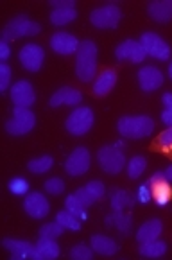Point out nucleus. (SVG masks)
Returning a JSON list of instances; mask_svg holds the SVG:
<instances>
[{
    "mask_svg": "<svg viewBox=\"0 0 172 260\" xmlns=\"http://www.w3.org/2000/svg\"><path fill=\"white\" fill-rule=\"evenodd\" d=\"M76 74L81 83H90L97 77V45L92 40L81 42L76 52Z\"/></svg>",
    "mask_w": 172,
    "mask_h": 260,
    "instance_id": "nucleus-1",
    "label": "nucleus"
},
{
    "mask_svg": "<svg viewBox=\"0 0 172 260\" xmlns=\"http://www.w3.org/2000/svg\"><path fill=\"white\" fill-rule=\"evenodd\" d=\"M117 129L124 138L129 140H140L154 131V120L149 115H124L117 122Z\"/></svg>",
    "mask_w": 172,
    "mask_h": 260,
    "instance_id": "nucleus-2",
    "label": "nucleus"
},
{
    "mask_svg": "<svg viewBox=\"0 0 172 260\" xmlns=\"http://www.w3.org/2000/svg\"><path fill=\"white\" fill-rule=\"evenodd\" d=\"M97 161H99V167L102 169L106 174L115 176V174H120L122 169L126 167V154H124V142L119 140L110 146H104L97 153Z\"/></svg>",
    "mask_w": 172,
    "mask_h": 260,
    "instance_id": "nucleus-3",
    "label": "nucleus"
},
{
    "mask_svg": "<svg viewBox=\"0 0 172 260\" xmlns=\"http://www.w3.org/2000/svg\"><path fill=\"white\" fill-rule=\"evenodd\" d=\"M40 31H42V25L38 22L20 15L8 22V25L2 31V40L13 42V40H20V38H31V36L40 35Z\"/></svg>",
    "mask_w": 172,
    "mask_h": 260,
    "instance_id": "nucleus-4",
    "label": "nucleus"
},
{
    "mask_svg": "<svg viewBox=\"0 0 172 260\" xmlns=\"http://www.w3.org/2000/svg\"><path fill=\"white\" fill-rule=\"evenodd\" d=\"M93 122H95V115L92 108L76 106L72 113L66 117L65 127L72 137H84L93 127Z\"/></svg>",
    "mask_w": 172,
    "mask_h": 260,
    "instance_id": "nucleus-5",
    "label": "nucleus"
},
{
    "mask_svg": "<svg viewBox=\"0 0 172 260\" xmlns=\"http://www.w3.org/2000/svg\"><path fill=\"white\" fill-rule=\"evenodd\" d=\"M36 126V115L31 108H13L11 119L6 122V131L11 137H23L31 133Z\"/></svg>",
    "mask_w": 172,
    "mask_h": 260,
    "instance_id": "nucleus-6",
    "label": "nucleus"
},
{
    "mask_svg": "<svg viewBox=\"0 0 172 260\" xmlns=\"http://www.w3.org/2000/svg\"><path fill=\"white\" fill-rule=\"evenodd\" d=\"M122 20V9L117 4H106L100 6V8H95L92 13H90V22H92L93 27L97 29H117Z\"/></svg>",
    "mask_w": 172,
    "mask_h": 260,
    "instance_id": "nucleus-7",
    "label": "nucleus"
},
{
    "mask_svg": "<svg viewBox=\"0 0 172 260\" xmlns=\"http://www.w3.org/2000/svg\"><path fill=\"white\" fill-rule=\"evenodd\" d=\"M140 43H142V47H144V50H146L147 56L154 57L158 61H167V59H170V45H168L160 35H156V32H153V31L144 32L140 38Z\"/></svg>",
    "mask_w": 172,
    "mask_h": 260,
    "instance_id": "nucleus-8",
    "label": "nucleus"
},
{
    "mask_svg": "<svg viewBox=\"0 0 172 260\" xmlns=\"http://www.w3.org/2000/svg\"><path fill=\"white\" fill-rule=\"evenodd\" d=\"M90 165H92V154L86 147L79 146L65 160V172L68 176H83L90 171Z\"/></svg>",
    "mask_w": 172,
    "mask_h": 260,
    "instance_id": "nucleus-9",
    "label": "nucleus"
},
{
    "mask_svg": "<svg viewBox=\"0 0 172 260\" xmlns=\"http://www.w3.org/2000/svg\"><path fill=\"white\" fill-rule=\"evenodd\" d=\"M20 65L29 72H38L42 70L43 61H45V50L38 43H25L18 52Z\"/></svg>",
    "mask_w": 172,
    "mask_h": 260,
    "instance_id": "nucleus-10",
    "label": "nucleus"
},
{
    "mask_svg": "<svg viewBox=\"0 0 172 260\" xmlns=\"http://www.w3.org/2000/svg\"><path fill=\"white\" fill-rule=\"evenodd\" d=\"M9 97H11V103L15 108H31L36 103L35 86L27 79H20L11 84Z\"/></svg>",
    "mask_w": 172,
    "mask_h": 260,
    "instance_id": "nucleus-11",
    "label": "nucleus"
},
{
    "mask_svg": "<svg viewBox=\"0 0 172 260\" xmlns=\"http://www.w3.org/2000/svg\"><path fill=\"white\" fill-rule=\"evenodd\" d=\"M149 187L153 192V201H156L158 207H165L172 199V183L165 178L163 172H154L149 178Z\"/></svg>",
    "mask_w": 172,
    "mask_h": 260,
    "instance_id": "nucleus-12",
    "label": "nucleus"
},
{
    "mask_svg": "<svg viewBox=\"0 0 172 260\" xmlns=\"http://www.w3.org/2000/svg\"><path fill=\"white\" fill-rule=\"evenodd\" d=\"M115 57L124 63H142L147 57V54L142 47L140 40H124L115 49Z\"/></svg>",
    "mask_w": 172,
    "mask_h": 260,
    "instance_id": "nucleus-13",
    "label": "nucleus"
},
{
    "mask_svg": "<svg viewBox=\"0 0 172 260\" xmlns=\"http://www.w3.org/2000/svg\"><path fill=\"white\" fill-rule=\"evenodd\" d=\"M23 210L29 217L32 219H43L49 215L50 203L49 199L42 192H29L23 199Z\"/></svg>",
    "mask_w": 172,
    "mask_h": 260,
    "instance_id": "nucleus-14",
    "label": "nucleus"
},
{
    "mask_svg": "<svg viewBox=\"0 0 172 260\" xmlns=\"http://www.w3.org/2000/svg\"><path fill=\"white\" fill-rule=\"evenodd\" d=\"M136 77H138V86H140L142 92H146V93H151V92H154V90H158L165 81L163 72L153 65L142 67V69L138 70Z\"/></svg>",
    "mask_w": 172,
    "mask_h": 260,
    "instance_id": "nucleus-15",
    "label": "nucleus"
},
{
    "mask_svg": "<svg viewBox=\"0 0 172 260\" xmlns=\"http://www.w3.org/2000/svg\"><path fill=\"white\" fill-rule=\"evenodd\" d=\"M49 45L56 54H61V56H72V54L77 52L81 42L74 35H70V32L59 31V32H54V35L50 36Z\"/></svg>",
    "mask_w": 172,
    "mask_h": 260,
    "instance_id": "nucleus-16",
    "label": "nucleus"
},
{
    "mask_svg": "<svg viewBox=\"0 0 172 260\" xmlns=\"http://www.w3.org/2000/svg\"><path fill=\"white\" fill-rule=\"evenodd\" d=\"M74 194L77 196V199H79L84 207L88 208V207H92V205H95L99 199L104 198V194H106V187H104L102 181L92 180L86 185H83L81 188H77Z\"/></svg>",
    "mask_w": 172,
    "mask_h": 260,
    "instance_id": "nucleus-17",
    "label": "nucleus"
},
{
    "mask_svg": "<svg viewBox=\"0 0 172 260\" xmlns=\"http://www.w3.org/2000/svg\"><path fill=\"white\" fill-rule=\"evenodd\" d=\"M2 246L8 249L13 260H22V258L36 260V244H32V242L22 241V239H4Z\"/></svg>",
    "mask_w": 172,
    "mask_h": 260,
    "instance_id": "nucleus-18",
    "label": "nucleus"
},
{
    "mask_svg": "<svg viewBox=\"0 0 172 260\" xmlns=\"http://www.w3.org/2000/svg\"><path fill=\"white\" fill-rule=\"evenodd\" d=\"M83 103V93L77 88L72 86H63L57 92L52 93L49 104L50 108H57V106H79Z\"/></svg>",
    "mask_w": 172,
    "mask_h": 260,
    "instance_id": "nucleus-19",
    "label": "nucleus"
},
{
    "mask_svg": "<svg viewBox=\"0 0 172 260\" xmlns=\"http://www.w3.org/2000/svg\"><path fill=\"white\" fill-rule=\"evenodd\" d=\"M147 15L158 23H167L172 20V0H153L147 4Z\"/></svg>",
    "mask_w": 172,
    "mask_h": 260,
    "instance_id": "nucleus-20",
    "label": "nucleus"
},
{
    "mask_svg": "<svg viewBox=\"0 0 172 260\" xmlns=\"http://www.w3.org/2000/svg\"><path fill=\"white\" fill-rule=\"evenodd\" d=\"M115 84H117V72L111 69H106L100 74H97V77L93 79L92 90L97 97H104L115 88Z\"/></svg>",
    "mask_w": 172,
    "mask_h": 260,
    "instance_id": "nucleus-21",
    "label": "nucleus"
},
{
    "mask_svg": "<svg viewBox=\"0 0 172 260\" xmlns=\"http://www.w3.org/2000/svg\"><path fill=\"white\" fill-rule=\"evenodd\" d=\"M161 232H163V222H161L160 219H149V221H146L140 228L136 230L138 244H142V242H149V241H156V239H160Z\"/></svg>",
    "mask_w": 172,
    "mask_h": 260,
    "instance_id": "nucleus-22",
    "label": "nucleus"
},
{
    "mask_svg": "<svg viewBox=\"0 0 172 260\" xmlns=\"http://www.w3.org/2000/svg\"><path fill=\"white\" fill-rule=\"evenodd\" d=\"M90 246H92V249L97 253V255H102V256H113L115 253L119 251V244H117L111 237L102 235V234L92 235Z\"/></svg>",
    "mask_w": 172,
    "mask_h": 260,
    "instance_id": "nucleus-23",
    "label": "nucleus"
},
{
    "mask_svg": "<svg viewBox=\"0 0 172 260\" xmlns=\"http://www.w3.org/2000/svg\"><path fill=\"white\" fill-rule=\"evenodd\" d=\"M61 255V248L56 239H38L36 242V260H54Z\"/></svg>",
    "mask_w": 172,
    "mask_h": 260,
    "instance_id": "nucleus-24",
    "label": "nucleus"
},
{
    "mask_svg": "<svg viewBox=\"0 0 172 260\" xmlns=\"http://www.w3.org/2000/svg\"><path fill=\"white\" fill-rule=\"evenodd\" d=\"M50 23L56 27H63V25H68L72 23L74 20L77 18V9L76 4L72 6H61V8H52L50 11Z\"/></svg>",
    "mask_w": 172,
    "mask_h": 260,
    "instance_id": "nucleus-25",
    "label": "nucleus"
},
{
    "mask_svg": "<svg viewBox=\"0 0 172 260\" xmlns=\"http://www.w3.org/2000/svg\"><path fill=\"white\" fill-rule=\"evenodd\" d=\"M104 224L108 228H117L120 232V235H129L131 228H133V221H131V217L124 210H113V214H110L104 219Z\"/></svg>",
    "mask_w": 172,
    "mask_h": 260,
    "instance_id": "nucleus-26",
    "label": "nucleus"
},
{
    "mask_svg": "<svg viewBox=\"0 0 172 260\" xmlns=\"http://www.w3.org/2000/svg\"><path fill=\"white\" fill-rule=\"evenodd\" d=\"M134 201H136V194H131V192H127V190H120V188L113 190L110 196L111 208L119 212L126 210V208H131L134 205Z\"/></svg>",
    "mask_w": 172,
    "mask_h": 260,
    "instance_id": "nucleus-27",
    "label": "nucleus"
},
{
    "mask_svg": "<svg viewBox=\"0 0 172 260\" xmlns=\"http://www.w3.org/2000/svg\"><path fill=\"white\" fill-rule=\"evenodd\" d=\"M138 253H140L142 256H147V258H160V256H163L165 253H167V242L160 241V239L149 241V242H142V244L138 246Z\"/></svg>",
    "mask_w": 172,
    "mask_h": 260,
    "instance_id": "nucleus-28",
    "label": "nucleus"
},
{
    "mask_svg": "<svg viewBox=\"0 0 172 260\" xmlns=\"http://www.w3.org/2000/svg\"><path fill=\"white\" fill-rule=\"evenodd\" d=\"M54 167V158L50 154H43V156H36L32 160H29L27 169L32 172V174H45L50 169Z\"/></svg>",
    "mask_w": 172,
    "mask_h": 260,
    "instance_id": "nucleus-29",
    "label": "nucleus"
},
{
    "mask_svg": "<svg viewBox=\"0 0 172 260\" xmlns=\"http://www.w3.org/2000/svg\"><path fill=\"white\" fill-rule=\"evenodd\" d=\"M146 169H147V158L140 156V154L133 156L126 164V172H127V176H129L131 180H138V178L144 174V171H146Z\"/></svg>",
    "mask_w": 172,
    "mask_h": 260,
    "instance_id": "nucleus-30",
    "label": "nucleus"
},
{
    "mask_svg": "<svg viewBox=\"0 0 172 260\" xmlns=\"http://www.w3.org/2000/svg\"><path fill=\"white\" fill-rule=\"evenodd\" d=\"M56 221L59 222V224H61L65 230H70V232H79L81 222H83L79 217H77V215H74L72 212H68L66 208H65V210H61V212H57Z\"/></svg>",
    "mask_w": 172,
    "mask_h": 260,
    "instance_id": "nucleus-31",
    "label": "nucleus"
},
{
    "mask_svg": "<svg viewBox=\"0 0 172 260\" xmlns=\"http://www.w3.org/2000/svg\"><path fill=\"white\" fill-rule=\"evenodd\" d=\"M65 208L68 212H72L74 215H77L81 221H86V219H88V212H86V207H84L79 199H77L76 194H68V196H66Z\"/></svg>",
    "mask_w": 172,
    "mask_h": 260,
    "instance_id": "nucleus-32",
    "label": "nucleus"
},
{
    "mask_svg": "<svg viewBox=\"0 0 172 260\" xmlns=\"http://www.w3.org/2000/svg\"><path fill=\"white\" fill-rule=\"evenodd\" d=\"M38 232H40V237H42V239H56V241H57V239L63 235L65 228H63V226L59 224L57 221H54V222H45V224H43Z\"/></svg>",
    "mask_w": 172,
    "mask_h": 260,
    "instance_id": "nucleus-33",
    "label": "nucleus"
},
{
    "mask_svg": "<svg viewBox=\"0 0 172 260\" xmlns=\"http://www.w3.org/2000/svg\"><path fill=\"white\" fill-rule=\"evenodd\" d=\"M93 249H92V246H86L84 242H79L77 246H74L72 249H70V258H74V260H92V256H93Z\"/></svg>",
    "mask_w": 172,
    "mask_h": 260,
    "instance_id": "nucleus-34",
    "label": "nucleus"
},
{
    "mask_svg": "<svg viewBox=\"0 0 172 260\" xmlns=\"http://www.w3.org/2000/svg\"><path fill=\"white\" fill-rule=\"evenodd\" d=\"M9 192L15 196H27L29 194V188H31V185H29V181L25 180V178H13V180H9V185H8Z\"/></svg>",
    "mask_w": 172,
    "mask_h": 260,
    "instance_id": "nucleus-35",
    "label": "nucleus"
},
{
    "mask_svg": "<svg viewBox=\"0 0 172 260\" xmlns=\"http://www.w3.org/2000/svg\"><path fill=\"white\" fill-rule=\"evenodd\" d=\"M161 104H163V110H161V122L165 126H172V92H165L161 95Z\"/></svg>",
    "mask_w": 172,
    "mask_h": 260,
    "instance_id": "nucleus-36",
    "label": "nucleus"
},
{
    "mask_svg": "<svg viewBox=\"0 0 172 260\" xmlns=\"http://www.w3.org/2000/svg\"><path fill=\"white\" fill-rule=\"evenodd\" d=\"M156 147L163 153L172 154V126H168L165 131H161L156 138Z\"/></svg>",
    "mask_w": 172,
    "mask_h": 260,
    "instance_id": "nucleus-37",
    "label": "nucleus"
},
{
    "mask_svg": "<svg viewBox=\"0 0 172 260\" xmlns=\"http://www.w3.org/2000/svg\"><path fill=\"white\" fill-rule=\"evenodd\" d=\"M11 88V67L0 63V93H6Z\"/></svg>",
    "mask_w": 172,
    "mask_h": 260,
    "instance_id": "nucleus-38",
    "label": "nucleus"
},
{
    "mask_svg": "<svg viewBox=\"0 0 172 260\" xmlns=\"http://www.w3.org/2000/svg\"><path fill=\"white\" fill-rule=\"evenodd\" d=\"M45 192L50 196H59L65 192V181L61 178H49L45 181Z\"/></svg>",
    "mask_w": 172,
    "mask_h": 260,
    "instance_id": "nucleus-39",
    "label": "nucleus"
},
{
    "mask_svg": "<svg viewBox=\"0 0 172 260\" xmlns=\"http://www.w3.org/2000/svg\"><path fill=\"white\" fill-rule=\"evenodd\" d=\"M136 201L142 205H149L153 201V192H151L149 183H144L136 188Z\"/></svg>",
    "mask_w": 172,
    "mask_h": 260,
    "instance_id": "nucleus-40",
    "label": "nucleus"
},
{
    "mask_svg": "<svg viewBox=\"0 0 172 260\" xmlns=\"http://www.w3.org/2000/svg\"><path fill=\"white\" fill-rule=\"evenodd\" d=\"M11 56V47H9V42L6 40H0V61L6 63Z\"/></svg>",
    "mask_w": 172,
    "mask_h": 260,
    "instance_id": "nucleus-41",
    "label": "nucleus"
},
{
    "mask_svg": "<svg viewBox=\"0 0 172 260\" xmlns=\"http://www.w3.org/2000/svg\"><path fill=\"white\" fill-rule=\"evenodd\" d=\"M74 0H50L52 8H61V6H72Z\"/></svg>",
    "mask_w": 172,
    "mask_h": 260,
    "instance_id": "nucleus-42",
    "label": "nucleus"
},
{
    "mask_svg": "<svg viewBox=\"0 0 172 260\" xmlns=\"http://www.w3.org/2000/svg\"><path fill=\"white\" fill-rule=\"evenodd\" d=\"M163 174H165V178H167V180H168V181H170V183H172V164L168 165L167 169H165V171H163Z\"/></svg>",
    "mask_w": 172,
    "mask_h": 260,
    "instance_id": "nucleus-43",
    "label": "nucleus"
},
{
    "mask_svg": "<svg viewBox=\"0 0 172 260\" xmlns=\"http://www.w3.org/2000/svg\"><path fill=\"white\" fill-rule=\"evenodd\" d=\"M168 76H170V79H172V61H170V65H168Z\"/></svg>",
    "mask_w": 172,
    "mask_h": 260,
    "instance_id": "nucleus-44",
    "label": "nucleus"
}]
</instances>
